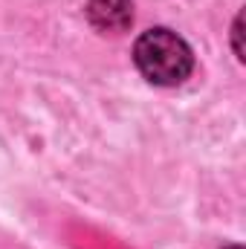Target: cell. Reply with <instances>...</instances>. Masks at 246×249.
I'll return each mask as SVG.
<instances>
[{
  "instance_id": "cell-1",
  "label": "cell",
  "mask_w": 246,
  "mask_h": 249,
  "mask_svg": "<svg viewBox=\"0 0 246 249\" xmlns=\"http://www.w3.org/2000/svg\"><path fill=\"white\" fill-rule=\"evenodd\" d=\"M133 61L139 72L159 87H174L183 84L194 70V55L191 47L171 29H148L139 35L133 47Z\"/></svg>"
},
{
  "instance_id": "cell-3",
  "label": "cell",
  "mask_w": 246,
  "mask_h": 249,
  "mask_svg": "<svg viewBox=\"0 0 246 249\" xmlns=\"http://www.w3.org/2000/svg\"><path fill=\"white\" fill-rule=\"evenodd\" d=\"M226 249H241V247H226Z\"/></svg>"
},
{
  "instance_id": "cell-2",
  "label": "cell",
  "mask_w": 246,
  "mask_h": 249,
  "mask_svg": "<svg viewBox=\"0 0 246 249\" xmlns=\"http://www.w3.org/2000/svg\"><path fill=\"white\" fill-rule=\"evenodd\" d=\"M87 18L99 32L119 35L133 23V3L130 0H87Z\"/></svg>"
}]
</instances>
